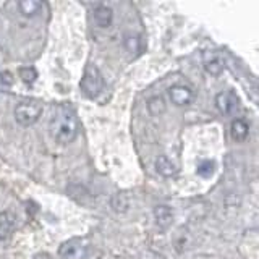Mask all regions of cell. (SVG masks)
<instances>
[{
	"mask_svg": "<svg viewBox=\"0 0 259 259\" xmlns=\"http://www.w3.org/2000/svg\"><path fill=\"white\" fill-rule=\"evenodd\" d=\"M212 172H214V162L206 160L198 167V174L201 177H209V175H212Z\"/></svg>",
	"mask_w": 259,
	"mask_h": 259,
	"instance_id": "obj_17",
	"label": "cell"
},
{
	"mask_svg": "<svg viewBox=\"0 0 259 259\" xmlns=\"http://www.w3.org/2000/svg\"><path fill=\"white\" fill-rule=\"evenodd\" d=\"M0 81H2L4 84H12L13 83V76L8 71H4V73H0Z\"/></svg>",
	"mask_w": 259,
	"mask_h": 259,
	"instance_id": "obj_18",
	"label": "cell"
},
{
	"mask_svg": "<svg viewBox=\"0 0 259 259\" xmlns=\"http://www.w3.org/2000/svg\"><path fill=\"white\" fill-rule=\"evenodd\" d=\"M156 168H157V172L162 177H172V175L177 174V167L165 156L157 157V160H156Z\"/></svg>",
	"mask_w": 259,
	"mask_h": 259,
	"instance_id": "obj_12",
	"label": "cell"
},
{
	"mask_svg": "<svg viewBox=\"0 0 259 259\" xmlns=\"http://www.w3.org/2000/svg\"><path fill=\"white\" fill-rule=\"evenodd\" d=\"M79 121L75 112L70 109H60L51 120V135L59 144H68L76 138Z\"/></svg>",
	"mask_w": 259,
	"mask_h": 259,
	"instance_id": "obj_1",
	"label": "cell"
},
{
	"mask_svg": "<svg viewBox=\"0 0 259 259\" xmlns=\"http://www.w3.org/2000/svg\"><path fill=\"white\" fill-rule=\"evenodd\" d=\"M204 68H206V71L209 73V75L219 76L224 71V63L219 60V59H212L210 62H206L204 63Z\"/></svg>",
	"mask_w": 259,
	"mask_h": 259,
	"instance_id": "obj_15",
	"label": "cell"
},
{
	"mask_svg": "<svg viewBox=\"0 0 259 259\" xmlns=\"http://www.w3.org/2000/svg\"><path fill=\"white\" fill-rule=\"evenodd\" d=\"M18 8H20L21 15L31 18V16H36L40 12V8H42V4H40L39 0H20V2H18Z\"/></svg>",
	"mask_w": 259,
	"mask_h": 259,
	"instance_id": "obj_11",
	"label": "cell"
},
{
	"mask_svg": "<svg viewBox=\"0 0 259 259\" xmlns=\"http://www.w3.org/2000/svg\"><path fill=\"white\" fill-rule=\"evenodd\" d=\"M215 105L222 113L229 115V113H232L235 107H237V97H235L232 91H222L215 97Z\"/></svg>",
	"mask_w": 259,
	"mask_h": 259,
	"instance_id": "obj_6",
	"label": "cell"
},
{
	"mask_svg": "<svg viewBox=\"0 0 259 259\" xmlns=\"http://www.w3.org/2000/svg\"><path fill=\"white\" fill-rule=\"evenodd\" d=\"M128 206H130V201L125 193H117L115 196L112 198V207L113 210H117V212H125Z\"/></svg>",
	"mask_w": 259,
	"mask_h": 259,
	"instance_id": "obj_13",
	"label": "cell"
},
{
	"mask_svg": "<svg viewBox=\"0 0 259 259\" xmlns=\"http://www.w3.org/2000/svg\"><path fill=\"white\" fill-rule=\"evenodd\" d=\"M20 76L21 79L24 81V83H34V81L37 79V71L32 68V67H24V68H20Z\"/></svg>",
	"mask_w": 259,
	"mask_h": 259,
	"instance_id": "obj_16",
	"label": "cell"
},
{
	"mask_svg": "<svg viewBox=\"0 0 259 259\" xmlns=\"http://www.w3.org/2000/svg\"><path fill=\"white\" fill-rule=\"evenodd\" d=\"M126 47L130 51H135L138 47V37H126Z\"/></svg>",
	"mask_w": 259,
	"mask_h": 259,
	"instance_id": "obj_19",
	"label": "cell"
},
{
	"mask_svg": "<svg viewBox=\"0 0 259 259\" xmlns=\"http://www.w3.org/2000/svg\"><path fill=\"white\" fill-rule=\"evenodd\" d=\"M154 217H156V222L160 227H164V229L168 225H172V222H174L172 209H170L168 206H165V204H160V206H157L156 209H154Z\"/></svg>",
	"mask_w": 259,
	"mask_h": 259,
	"instance_id": "obj_9",
	"label": "cell"
},
{
	"mask_svg": "<svg viewBox=\"0 0 259 259\" xmlns=\"http://www.w3.org/2000/svg\"><path fill=\"white\" fill-rule=\"evenodd\" d=\"M249 133V126L245 120L237 118L232 121V126H230V135L235 141H245L246 136Z\"/></svg>",
	"mask_w": 259,
	"mask_h": 259,
	"instance_id": "obj_10",
	"label": "cell"
},
{
	"mask_svg": "<svg viewBox=\"0 0 259 259\" xmlns=\"http://www.w3.org/2000/svg\"><path fill=\"white\" fill-rule=\"evenodd\" d=\"M168 96H170V101L175 105H188L194 97L191 89L188 86H182V84H175L170 88Z\"/></svg>",
	"mask_w": 259,
	"mask_h": 259,
	"instance_id": "obj_5",
	"label": "cell"
},
{
	"mask_svg": "<svg viewBox=\"0 0 259 259\" xmlns=\"http://www.w3.org/2000/svg\"><path fill=\"white\" fill-rule=\"evenodd\" d=\"M59 254L62 259H83L86 254V246L79 240L73 238L63 243L59 249Z\"/></svg>",
	"mask_w": 259,
	"mask_h": 259,
	"instance_id": "obj_4",
	"label": "cell"
},
{
	"mask_svg": "<svg viewBox=\"0 0 259 259\" xmlns=\"http://www.w3.org/2000/svg\"><path fill=\"white\" fill-rule=\"evenodd\" d=\"M148 109L152 115H159V113L165 110V102L162 97H152V99H149V102H148Z\"/></svg>",
	"mask_w": 259,
	"mask_h": 259,
	"instance_id": "obj_14",
	"label": "cell"
},
{
	"mask_svg": "<svg viewBox=\"0 0 259 259\" xmlns=\"http://www.w3.org/2000/svg\"><path fill=\"white\" fill-rule=\"evenodd\" d=\"M79 89L86 97L93 99V97H97L99 93L104 89V78H102V73L99 71V68L96 65H88L84 73H83V78L79 81Z\"/></svg>",
	"mask_w": 259,
	"mask_h": 259,
	"instance_id": "obj_2",
	"label": "cell"
},
{
	"mask_svg": "<svg viewBox=\"0 0 259 259\" xmlns=\"http://www.w3.org/2000/svg\"><path fill=\"white\" fill-rule=\"evenodd\" d=\"M94 20L101 28H109L113 20V12L107 5H97L94 8Z\"/></svg>",
	"mask_w": 259,
	"mask_h": 259,
	"instance_id": "obj_7",
	"label": "cell"
},
{
	"mask_svg": "<svg viewBox=\"0 0 259 259\" xmlns=\"http://www.w3.org/2000/svg\"><path fill=\"white\" fill-rule=\"evenodd\" d=\"M42 113V105L36 101H24L15 107V120L21 126H31L39 120Z\"/></svg>",
	"mask_w": 259,
	"mask_h": 259,
	"instance_id": "obj_3",
	"label": "cell"
},
{
	"mask_svg": "<svg viewBox=\"0 0 259 259\" xmlns=\"http://www.w3.org/2000/svg\"><path fill=\"white\" fill-rule=\"evenodd\" d=\"M15 229V215L12 212H0V241L7 240Z\"/></svg>",
	"mask_w": 259,
	"mask_h": 259,
	"instance_id": "obj_8",
	"label": "cell"
}]
</instances>
